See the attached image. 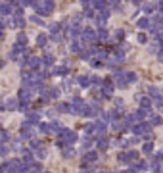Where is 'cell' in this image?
I'll return each mask as SVG.
<instances>
[{
  "label": "cell",
  "instance_id": "obj_37",
  "mask_svg": "<svg viewBox=\"0 0 163 173\" xmlns=\"http://www.w3.org/2000/svg\"><path fill=\"white\" fill-rule=\"evenodd\" d=\"M37 2H35V0H21V6H23V8H27V6H35Z\"/></svg>",
  "mask_w": 163,
  "mask_h": 173
},
{
  "label": "cell",
  "instance_id": "obj_15",
  "mask_svg": "<svg viewBox=\"0 0 163 173\" xmlns=\"http://www.w3.org/2000/svg\"><path fill=\"white\" fill-rule=\"evenodd\" d=\"M136 25H138V29H148V27H150V19H148V17H140L136 21Z\"/></svg>",
  "mask_w": 163,
  "mask_h": 173
},
{
  "label": "cell",
  "instance_id": "obj_3",
  "mask_svg": "<svg viewBox=\"0 0 163 173\" xmlns=\"http://www.w3.org/2000/svg\"><path fill=\"white\" fill-rule=\"evenodd\" d=\"M132 131H134V135H138V136H148L150 131H152V125H148V123H136V125L132 127Z\"/></svg>",
  "mask_w": 163,
  "mask_h": 173
},
{
  "label": "cell",
  "instance_id": "obj_40",
  "mask_svg": "<svg viewBox=\"0 0 163 173\" xmlns=\"http://www.w3.org/2000/svg\"><path fill=\"white\" fill-rule=\"evenodd\" d=\"M125 37V33H123V29H117V31H115V39H119V40H121Z\"/></svg>",
  "mask_w": 163,
  "mask_h": 173
},
{
  "label": "cell",
  "instance_id": "obj_13",
  "mask_svg": "<svg viewBox=\"0 0 163 173\" xmlns=\"http://www.w3.org/2000/svg\"><path fill=\"white\" fill-rule=\"evenodd\" d=\"M71 50H73V52H79V54H81V52H83V42H81L79 39H75V40L71 42Z\"/></svg>",
  "mask_w": 163,
  "mask_h": 173
},
{
  "label": "cell",
  "instance_id": "obj_22",
  "mask_svg": "<svg viewBox=\"0 0 163 173\" xmlns=\"http://www.w3.org/2000/svg\"><path fill=\"white\" fill-rule=\"evenodd\" d=\"M46 42H48V37H46V35H39V37H37V44H39V46H46Z\"/></svg>",
  "mask_w": 163,
  "mask_h": 173
},
{
  "label": "cell",
  "instance_id": "obj_24",
  "mask_svg": "<svg viewBox=\"0 0 163 173\" xmlns=\"http://www.w3.org/2000/svg\"><path fill=\"white\" fill-rule=\"evenodd\" d=\"M148 90H150V96H152V98H161V92H159V89H155V87H150Z\"/></svg>",
  "mask_w": 163,
  "mask_h": 173
},
{
  "label": "cell",
  "instance_id": "obj_43",
  "mask_svg": "<svg viewBox=\"0 0 163 173\" xmlns=\"http://www.w3.org/2000/svg\"><path fill=\"white\" fill-rule=\"evenodd\" d=\"M121 173H136V169L132 167V169H125V171H121Z\"/></svg>",
  "mask_w": 163,
  "mask_h": 173
},
{
  "label": "cell",
  "instance_id": "obj_39",
  "mask_svg": "<svg viewBox=\"0 0 163 173\" xmlns=\"http://www.w3.org/2000/svg\"><path fill=\"white\" fill-rule=\"evenodd\" d=\"M84 17H96V16H94V10H92V8H87V12H84Z\"/></svg>",
  "mask_w": 163,
  "mask_h": 173
},
{
  "label": "cell",
  "instance_id": "obj_47",
  "mask_svg": "<svg viewBox=\"0 0 163 173\" xmlns=\"http://www.w3.org/2000/svg\"><path fill=\"white\" fill-rule=\"evenodd\" d=\"M0 31H2V23H0Z\"/></svg>",
  "mask_w": 163,
  "mask_h": 173
},
{
  "label": "cell",
  "instance_id": "obj_35",
  "mask_svg": "<svg viewBox=\"0 0 163 173\" xmlns=\"http://www.w3.org/2000/svg\"><path fill=\"white\" fill-rule=\"evenodd\" d=\"M6 140H8V135H6V131H2V129H0V144H4Z\"/></svg>",
  "mask_w": 163,
  "mask_h": 173
},
{
  "label": "cell",
  "instance_id": "obj_9",
  "mask_svg": "<svg viewBox=\"0 0 163 173\" xmlns=\"http://www.w3.org/2000/svg\"><path fill=\"white\" fill-rule=\"evenodd\" d=\"M108 17H109V12H108V10H102V12L96 16V23H98V25H104L106 21H108Z\"/></svg>",
  "mask_w": 163,
  "mask_h": 173
},
{
  "label": "cell",
  "instance_id": "obj_27",
  "mask_svg": "<svg viewBox=\"0 0 163 173\" xmlns=\"http://www.w3.org/2000/svg\"><path fill=\"white\" fill-rule=\"evenodd\" d=\"M98 160V154L96 152H88L87 156H84V162H96Z\"/></svg>",
  "mask_w": 163,
  "mask_h": 173
},
{
  "label": "cell",
  "instance_id": "obj_36",
  "mask_svg": "<svg viewBox=\"0 0 163 173\" xmlns=\"http://www.w3.org/2000/svg\"><path fill=\"white\" fill-rule=\"evenodd\" d=\"M10 150H12V148H8L6 144H2V146H0V156H6V154L10 152Z\"/></svg>",
  "mask_w": 163,
  "mask_h": 173
},
{
  "label": "cell",
  "instance_id": "obj_29",
  "mask_svg": "<svg viewBox=\"0 0 163 173\" xmlns=\"http://www.w3.org/2000/svg\"><path fill=\"white\" fill-rule=\"evenodd\" d=\"M39 131L40 133H50V123H39Z\"/></svg>",
  "mask_w": 163,
  "mask_h": 173
},
{
  "label": "cell",
  "instance_id": "obj_26",
  "mask_svg": "<svg viewBox=\"0 0 163 173\" xmlns=\"http://www.w3.org/2000/svg\"><path fill=\"white\" fill-rule=\"evenodd\" d=\"M63 156H65V158H73L75 156V150L69 148V146H63Z\"/></svg>",
  "mask_w": 163,
  "mask_h": 173
},
{
  "label": "cell",
  "instance_id": "obj_25",
  "mask_svg": "<svg viewBox=\"0 0 163 173\" xmlns=\"http://www.w3.org/2000/svg\"><path fill=\"white\" fill-rule=\"evenodd\" d=\"M46 94H48V98H58L60 96V89H50V90H46Z\"/></svg>",
  "mask_w": 163,
  "mask_h": 173
},
{
  "label": "cell",
  "instance_id": "obj_16",
  "mask_svg": "<svg viewBox=\"0 0 163 173\" xmlns=\"http://www.w3.org/2000/svg\"><path fill=\"white\" fill-rule=\"evenodd\" d=\"M23 162H25L27 165L33 163V152H31V150H23Z\"/></svg>",
  "mask_w": 163,
  "mask_h": 173
},
{
  "label": "cell",
  "instance_id": "obj_45",
  "mask_svg": "<svg viewBox=\"0 0 163 173\" xmlns=\"http://www.w3.org/2000/svg\"><path fill=\"white\" fill-rule=\"evenodd\" d=\"M157 6H159V8L163 10V0H159V2H157Z\"/></svg>",
  "mask_w": 163,
  "mask_h": 173
},
{
  "label": "cell",
  "instance_id": "obj_6",
  "mask_svg": "<svg viewBox=\"0 0 163 173\" xmlns=\"http://www.w3.org/2000/svg\"><path fill=\"white\" fill-rule=\"evenodd\" d=\"M35 135H37V133H35V129L29 125V127H25L23 125V129H21V139H27V140H33L35 139Z\"/></svg>",
  "mask_w": 163,
  "mask_h": 173
},
{
  "label": "cell",
  "instance_id": "obj_41",
  "mask_svg": "<svg viewBox=\"0 0 163 173\" xmlns=\"http://www.w3.org/2000/svg\"><path fill=\"white\" fill-rule=\"evenodd\" d=\"M31 21H33V23H39V25H42V19H40L39 16H33V17H31Z\"/></svg>",
  "mask_w": 163,
  "mask_h": 173
},
{
  "label": "cell",
  "instance_id": "obj_14",
  "mask_svg": "<svg viewBox=\"0 0 163 173\" xmlns=\"http://www.w3.org/2000/svg\"><path fill=\"white\" fill-rule=\"evenodd\" d=\"M119 162H121V163H129V162H132L131 150H129V152H123V154H119Z\"/></svg>",
  "mask_w": 163,
  "mask_h": 173
},
{
  "label": "cell",
  "instance_id": "obj_32",
  "mask_svg": "<svg viewBox=\"0 0 163 173\" xmlns=\"http://www.w3.org/2000/svg\"><path fill=\"white\" fill-rule=\"evenodd\" d=\"M50 33H52V37H56V35L60 33V25H58V23H52V25H50Z\"/></svg>",
  "mask_w": 163,
  "mask_h": 173
},
{
  "label": "cell",
  "instance_id": "obj_11",
  "mask_svg": "<svg viewBox=\"0 0 163 173\" xmlns=\"http://www.w3.org/2000/svg\"><path fill=\"white\" fill-rule=\"evenodd\" d=\"M138 100H140V106L144 108V110H150L152 108V100L150 98H146V96H136Z\"/></svg>",
  "mask_w": 163,
  "mask_h": 173
},
{
  "label": "cell",
  "instance_id": "obj_44",
  "mask_svg": "<svg viewBox=\"0 0 163 173\" xmlns=\"http://www.w3.org/2000/svg\"><path fill=\"white\" fill-rule=\"evenodd\" d=\"M132 4H136V6H140V4H142V0H132Z\"/></svg>",
  "mask_w": 163,
  "mask_h": 173
},
{
  "label": "cell",
  "instance_id": "obj_20",
  "mask_svg": "<svg viewBox=\"0 0 163 173\" xmlns=\"http://www.w3.org/2000/svg\"><path fill=\"white\" fill-rule=\"evenodd\" d=\"M96 35H98V39H100V40H106L109 33H108V29H104V27H102V29H98V33H96Z\"/></svg>",
  "mask_w": 163,
  "mask_h": 173
},
{
  "label": "cell",
  "instance_id": "obj_42",
  "mask_svg": "<svg viewBox=\"0 0 163 173\" xmlns=\"http://www.w3.org/2000/svg\"><path fill=\"white\" fill-rule=\"evenodd\" d=\"M148 40V37H146V35L142 33V35H138V42H146Z\"/></svg>",
  "mask_w": 163,
  "mask_h": 173
},
{
  "label": "cell",
  "instance_id": "obj_46",
  "mask_svg": "<svg viewBox=\"0 0 163 173\" xmlns=\"http://www.w3.org/2000/svg\"><path fill=\"white\" fill-rule=\"evenodd\" d=\"M100 173H111V171H100Z\"/></svg>",
  "mask_w": 163,
  "mask_h": 173
},
{
  "label": "cell",
  "instance_id": "obj_4",
  "mask_svg": "<svg viewBox=\"0 0 163 173\" xmlns=\"http://www.w3.org/2000/svg\"><path fill=\"white\" fill-rule=\"evenodd\" d=\"M33 92H35V89H31V87H23V89L19 90V100H21L23 104H27V102L31 100Z\"/></svg>",
  "mask_w": 163,
  "mask_h": 173
},
{
  "label": "cell",
  "instance_id": "obj_23",
  "mask_svg": "<svg viewBox=\"0 0 163 173\" xmlns=\"http://www.w3.org/2000/svg\"><path fill=\"white\" fill-rule=\"evenodd\" d=\"M134 169H136V171H146L148 169V163L146 162H136V163H134Z\"/></svg>",
  "mask_w": 163,
  "mask_h": 173
},
{
  "label": "cell",
  "instance_id": "obj_38",
  "mask_svg": "<svg viewBox=\"0 0 163 173\" xmlns=\"http://www.w3.org/2000/svg\"><path fill=\"white\" fill-rule=\"evenodd\" d=\"M154 8H155V4H144V12H146V13L154 12Z\"/></svg>",
  "mask_w": 163,
  "mask_h": 173
},
{
  "label": "cell",
  "instance_id": "obj_17",
  "mask_svg": "<svg viewBox=\"0 0 163 173\" xmlns=\"http://www.w3.org/2000/svg\"><path fill=\"white\" fill-rule=\"evenodd\" d=\"M108 146H109V139H106V136L98 139V148H100V150H106Z\"/></svg>",
  "mask_w": 163,
  "mask_h": 173
},
{
  "label": "cell",
  "instance_id": "obj_10",
  "mask_svg": "<svg viewBox=\"0 0 163 173\" xmlns=\"http://www.w3.org/2000/svg\"><path fill=\"white\" fill-rule=\"evenodd\" d=\"M77 83H79L81 87H90V85H92V77H88V75H81L79 79H77Z\"/></svg>",
  "mask_w": 163,
  "mask_h": 173
},
{
  "label": "cell",
  "instance_id": "obj_21",
  "mask_svg": "<svg viewBox=\"0 0 163 173\" xmlns=\"http://www.w3.org/2000/svg\"><path fill=\"white\" fill-rule=\"evenodd\" d=\"M67 66H61V67H54V73L56 75H67Z\"/></svg>",
  "mask_w": 163,
  "mask_h": 173
},
{
  "label": "cell",
  "instance_id": "obj_7",
  "mask_svg": "<svg viewBox=\"0 0 163 173\" xmlns=\"http://www.w3.org/2000/svg\"><path fill=\"white\" fill-rule=\"evenodd\" d=\"M111 92H113V83L109 81V79H106V81H104V89H102V96L104 98H109Z\"/></svg>",
  "mask_w": 163,
  "mask_h": 173
},
{
  "label": "cell",
  "instance_id": "obj_1",
  "mask_svg": "<svg viewBox=\"0 0 163 173\" xmlns=\"http://www.w3.org/2000/svg\"><path fill=\"white\" fill-rule=\"evenodd\" d=\"M58 136H60V146H61V148L65 146V144H73V142L77 140V133L71 131V129H65V127H63L61 131L58 133Z\"/></svg>",
  "mask_w": 163,
  "mask_h": 173
},
{
  "label": "cell",
  "instance_id": "obj_2",
  "mask_svg": "<svg viewBox=\"0 0 163 173\" xmlns=\"http://www.w3.org/2000/svg\"><path fill=\"white\" fill-rule=\"evenodd\" d=\"M35 8H37V12L40 16H48L54 10V0H40V2L35 4Z\"/></svg>",
  "mask_w": 163,
  "mask_h": 173
},
{
  "label": "cell",
  "instance_id": "obj_5",
  "mask_svg": "<svg viewBox=\"0 0 163 173\" xmlns=\"http://www.w3.org/2000/svg\"><path fill=\"white\" fill-rule=\"evenodd\" d=\"M84 42H94L96 39H98V35H96V31L94 29H90V27H87V29H83V37H81Z\"/></svg>",
  "mask_w": 163,
  "mask_h": 173
},
{
  "label": "cell",
  "instance_id": "obj_19",
  "mask_svg": "<svg viewBox=\"0 0 163 173\" xmlns=\"http://www.w3.org/2000/svg\"><path fill=\"white\" fill-rule=\"evenodd\" d=\"M35 150H37V154H35L37 158H40V160H44V158H46V148L44 146H39V148H35Z\"/></svg>",
  "mask_w": 163,
  "mask_h": 173
},
{
  "label": "cell",
  "instance_id": "obj_8",
  "mask_svg": "<svg viewBox=\"0 0 163 173\" xmlns=\"http://www.w3.org/2000/svg\"><path fill=\"white\" fill-rule=\"evenodd\" d=\"M27 66H29L31 69H39V67L42 66V60H40V58H37V56L27 58Z\"/></svg>",
  "mask_w": 163,
  "mask_h": 173
},
{
  "label": "cell",
  "instance_id": "obj_30",
  "mask_svg": "<svg viewBox=\"0 0 163 173\" xmlns=\"http://www.w3.org/2000/svg\"><path fill=\"white\" fill-rule=\"evenodd\" d=\"M16 42H19V44H27V35H25V33H19Z\"/></svg>",
  "mask_w": 163,
  "mask_h": 173
},
{
  "label": "cell",
  "instance_id": "obj_31",
  "mask_svg": "<svg viewBox=\"0 0 163 173\" xmlns=\"http://www.w3.org/2000/svg\"><path fill=\"white\" fill-rule=\"evenodd\" d=\"M125 77H127V81H129V83H134V81H136V73H132V71H129V73H125Z\"/></svg>",
  "mask_w": 163,
  "mask_h": 173
},
{
  "label": "cell",
  "instance_id": "obj_33",
  "mask_svg": "<svg viewBox=\"0 0 163 173\" xmlns=\"http://www.w3.org/2000/svg\"><path fill=\"white\" fill-rule=\"evenodd\" d=\"M146 113H148V110H144V108H142V110H136V113H134V115H136V119H144Z\"/></svg>",
  "mask_w": 163,
  "mask_h": 173
},
{
  "label": "cell",
  "instance_id": "obj_12",
  "mask_svg": "<svg viewBox=\"0 0 163 173\" xmlns=\"http://www.w3.org/2000/svg\"><path fill=\"white\" fill-rule=\"evenodd\" d=\"M6 110H17V100L16 98H6Z\"/></svg>",
  "mask_w": 163,
  "mask_h": 173
},
{
  "label": "cell",
  "instance_id": "obj_18",
  "mask_svg": "<svg viewBox=\"0 0 163 173\" xmlns=\"http://www.w3.org/2000/svg\"><path fill=\"white\" fill-rule=\"evenodd\" d=\"M52 63H54V58H52L50 54H46L44 58H42V66H46V67H50V66H52Z\"/></svg>",
  "mask_w": 163,
  "mask_h": 173
},
{
  "label": "cell",
  "instance_id": "obj_28",
  "mask_svg": "<svg viewBox=\"0 0 163 173\" xmlns=\"http://www.w3.org/2000/svg\"><path fill=\"white\" fill-rule=\"evenodd\" d=\"M142 152H146V154H150V152H154V144H152L150 140H148V142L144 144V146H142Z\"/></svg>",
  "mask_w": 163,
  "mask_h": 173
},
{
  "label": "cell",
  "instance_id": "obj_34",
  "mask_svg": "<svg viewBox=\"0 0 163 173\" xmlns=\"http://www.w3.org/2000/svg\"><path fill=\"white\" fill-rule=\"evenodd\" d=\"M163 123V119L159 117V115H154V117H152V125H161Z\"/></svg>",
  "mask_w": 163,
  "mask_h": 173
}]
</instances>
